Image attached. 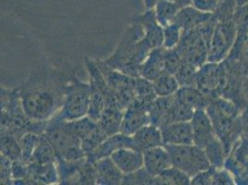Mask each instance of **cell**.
Masks as SVG:
<instances>
[{
    "label": "cell",
    "instance_id": "12",
    "mask_svg": "<svg viewBox=\"0 0 248 185\" xmlns=\"http://www.w3.org/2000/svg\"><path fill=\"white\" fill-rule=\"evenodd\" d=\"M190 123L193 129L194 144L197 146L205 149L208 144L217 138L212 122L206 109L196 110Z\"/></svg>",
    "mask_w": 248,
    "mask_h": 185
},
{
    "label": "cell",
    "instance_id": "37",
    "mask_svg": "<svg viewBox=\"0 0 248 185\" xmlns=\"http://www.w3.org/2000/svg\"><path fill=\"white\" fill-rule=\"evenodd\" d=\"M123 185H159V181L157 176L148 173L143 167L135 172L124 175Z\"/></svg>",
    "mask_w": 248,
    "mask_h": 185
},
{
    "label": "cell",
    "instance_id": "7",
    "mask_svg": "<svg viewBox=\"0 0 248 185\" xmlns=\"http://www.w3.org/2000/svg\"><path fill=\"white\" fill-rule=\"evenodd\" d=\"M96 62L108 87L113 91L119 106L125 110L135 100L136 78L110 68L103 61Z\"/></svg>",
    "mask_w": 248,
    "mask_h": 185
},
{
    "label": "cell",
    "instance_id": "38",
    "mask_svg": "<svg viewBox=\"0 0 248 185\" xmlns=\"http://www.w3.org/2000/svg\"><path fill=\"white\" fill-rule=\"evenodd\" d=\"M197 71L196 66L184 62L174 76L180 86H196Z\"/></svg>",
    "mask_w": 248,
    "mask_h": 185
},
{
    "label": "cell",
    "instance_id": "28",
    "mask_svg": "<svg viewBox=\"0 0 248 185\" xmlns=\"http://www.w3.org/2000/svg\"><path fill=\"white\" fill-rule=\"evenodd\" d=\"M173 99L174 94L170 96H157L154 101L148 104L150 124H153L159 128Z\"/></svg>",
    "mask_w": 248,
    "mask_h": 185
},
{
    "label": "cell",
    "instance_id": "43",
    "mask_svg": "<svg viewBox=\"0 0 248 185\" xmlns=\"http://www.w3.org/2000/svg\"><path fill=\"white\" fill-rule=\"evenodd\" d=\"M1 184L13 185L12 179V161L10 158L1 154Z\"/></svg>",
    "mask_w": 248,
    "mask_h": 185
},
{
    "label": "cell",
    "instance_id": "47",
    "mask_svg": "<svg viewBox=\"0 0 248 185\" xmlns=\"http://www.w3.org/2000/svg\"><path fill=\"white\" fill-rule=\"evenodd\" d=\"M169 1H171V2L175 3L181 8H185V7H187V6H191L192 5V0H169Z\"/></svg>",
    "mask_w": 248,
    "mask_h": 185
},
{
    "label": "cell",
    "instance_id": "25",
    "mask_svg": "<svg viewBox=\"0 0 248 185\" xmlns=\"http://www.w3.org/2000/svg\"><path fill=\"white\" fill-rule=\"evenodd\" d=\"M124 109L119 107H106L98 124L108 136L121 133L124 116Z\"/></svg>",
    "mask_w": 248,
    "mask_h": 185
},
{
    "label": "cell",
    "instance_id": "49",
    "mask_svg": "<svg viewBox=\"0 0 248 185\" xmlns=\"http://www.w3.org/2000/svg\"><path fill=\"white\" fill-rule=\"evenodd\" d=\"M243 1H244V2H246V1H248V0H243Z\"/></svg>",
    "mask_w": 248,
    "mask_h": 185
},
{
    "label": "cell",
    "instance_id": "16",
    "mask_svg": "<svg viewBox=\"0 0 248 185\" xmlns=\"http://www.w3.org/2000/svg\"><path fill=\"white\" fill-rule=\"evenodd\" d=\"M138 21L144 27V40L148 46L153 50L157 47L163 46V27L155 19L154 10L145 11L143 15L138 18Z\"/></svg>",
    "mask_w": 248,
    "mask_h": 185
},
{
    "label": "cell",
    "instance_id": "39",
    "mask_svg": "<svg viewBox=\"0 0 248 185\" xmlns=\"http://www.w3.org/2000/svg\"><path fill=\"white\" fill-rule=\"evenodd\" d=\"M97 123H98L94 122L88 116H85L83 118L72 121V122H67L69 128L81 139V141L83 137H85L93 130Z\"/></svg>",
    "mask_w": 248,
    "mask_h": 185
},
{
    "label": "cell",
    "instance_id": "2",
    "mask_svg": "<svg viewBox=\"0 0 248 185\" xmlns=\"http://www.w3.org/2000/svg\"><path fill=\"white\" fill-rule=\"evenodd\" d=\"M144 27L138 19L124 33L113 54L103 61L110 68L132 77H139L141 64L138 62V43L144 36Z\"/></svg>",
    "mask_w": 248,
    "mask_h": 185
},
{
    "label": "cell",
    "instance_id": "34",
    "mask_svg": "<svg viewBox=\"0 0 248 185\" xmlns=\"http://www.w3.org/2000/svg\"><path fill=\"white\" fill-rule=\"evenodd\" d=\"M157 177L159 185H191V177L173 166L167 169L165 171Z\"/></svg>",
    "mask_w": 248,
    "mask_h": 185
},
{
    "label": "cell",
    "instance_id": "10",
    "mask_svg": "<svg viewBox=\"0 0 248 185\" xmlns=\"http://www.w3.org/2000/svg\"><path fill=\"white\" fill-rule=\"evenodd\" d=\"M206 110L212 122L217 137L222 141L232 130L235 114L234 108L232 104L224 102V100H217L210 102Z\"/></svg>",
    "mask_w": 248,
    "mask_h": 185
},
{
    "label": "cell",
    "instance_id": "36",
    "mask_svg": "<svg viewBox=\"0 0 248 185\" xmlns=\"http://www.w3.org/2000/svg\"><path fill=\"white\" fill-rule=\"evenodd\" d=\"M90 83V82H89ZM91 85V84H90ZM106 107V102L104 98L103 93L97 88L91 85V96H90V105L87 116L91 118L93 121L98 123L100 120L104 109Z\"/></svg>",
    "mask_w": 248,
    "mask_h": 185
},
{
    "label": "cell",
    "instance_id": "4",
    "mask_svg": "<svg viewBox=\"0 0 248 185\" xmlns=\"http://www.w3.org/2000/svg\"><path fill=\"white\" fill-rule=\"evenodd\" d=\"M164 146L170 154L172 166L191 178L211 167L205 150L196 144Z\"/></svg>",
    "mask_w": 248,
    "mask_h": 185
},
{
    "label": "cell",
    "instance_id": "20",
    "mask_svg": "<svg viewBox=\"0 0 248 185\" xmlns=\"http://www.w3.org/2000/svg\"><path fill=\"white\" fill-rule=\"evenodd\" d=\"M211 14L212 13L198 11L191 5L182 8L178 12L173 22L176 23L183 31H190L196 29L209 21L211 19Z\"/></svg>",
    "mask_w": 248,
    "mask_h": 185
},
{
    "label": "cell",
    "instance_id": "31",
    "mask_svg": "<svg viewBox=\"0 0 248 185\" xmlns=\"http://www.w3.org/2000/svg\"><path fill=\"white\" fill-rule=\"evenodd\" d=\"M1 154L10 158L12 162L21 160L20 141L10 134L1 132Z\"/></svg>",
    "mask_w": 248,
    "mask_h": 185
},
{
    "label": "cell",
    "instance_id": "5",
    "mask_svg": "<svg viewBox=\"0 0 248 185\" xmlns=\"http://www.w3.org/2000/svg\"><path fill=\"white\" fill-rule=\"evenodd\" d=\"M91 96V85L75 81L65 89L62 108L57 115L66 122H72L87 116Z\"/></svg>",
    "mask_w": 248,
    "mask_h": 185
},
{
    "label": "cell",
    "instance_id": "40",
    "mask_svg": "<svg viewBox=\"0 0 248 185\" xmlns=\"http://www.w3.org/2000/svg\"><path fill=\"white\" fill-rule=\"evenodd\" d=\"M163 47L167 49L175 48L182 39L183 30L174 22L163 28Z\"/></svg>",
    "mask_w": 248,
    "mask_h": 185
},
{
    "label": "cell",
    "instance_id": "46",
    "mask_svg": "<svg viewBox=\"0 0 248 185\" xmlns=\"http://www.w3.org/2000/svg\"><path fill=\"white\" fill-rule=\"evenodd\" d=\"M219 0H192V6L198 11L213 13L217 10Z\"/></svg>",
    "mask_w": 248,
    "mask_h": 185
},
{
    "label": "cell",
    "instance_id": "33",
    "mask_svg": "<svg viewBox=\"0 0 248 185\" xmlns=\"http://www.w3.org/2000/svg\"><path fill=\"white\" fill-rule=\"evenodd\" d=\"M108 137V135L105 133L100 125L97 123L93 130L82 139V148L85 156L92 154Z\"/></svg>",
    "mask_w": 248,
    "mask_h": 185
},
{
    "label": "cell",
    "instance_id": "30",
    "mask_svg": "<svg viewBox=\"0 0 248 185\" xmlns=\"http://www.w3.org/2000/svg\"><path fill=\"white\" fill-rule=\"evenodd\" d=\"M152 82L157 96L173 95L181 87L175 76L170 72H162Z\"/></svg>",
    "mask_w": 248,
    "mask_h": 185
},
{
    "label": "cell",
    "instance_id": "44",
    "mask_svg": "<svg viewBox=\"0 0 248 185\" xmlns=\"http://www.w3.org/2000/svg\"><path fill=\"white\" fill-rule=\"evenodd\" d=\"M234 179L232 175V172L228 171L227 170H224V168L221 169H215L212 185H234Z\"/></svg>",
    "mask_w": 248,
    "mask_h": 185
},
{
    "label": "cell",
    "instance_id": "42",
    "mask_svg": "<svg viewBox=\"0 0 248 185\" xmlns=\"http://www.w3.org/2000/svg\"><path fill=\"white\" fill-rule=\"evenodd\" d=\"M184 61L176 47L171 49L165 48V53H164L165 72H170L175 75L176 72H178V70L180 69Z\"/></svg>",
    "mask_w": 248,
    "mask_h": 185
},
{
    "label": "cell",
    "instance_id": "50",
    "mask_svg": "<svg viewBox=\"0 0 248 185\" xmlns=\"http://www.w3.org/2000/svg\"></svg>",
    "mask_w": 248,
    "mask_h": 185
},
{
    "label": "cell",
    "instance_id": "23",
    "mask_svg": "<svg viewBox=\"0 0 248 185\" xmlns=\"http://www.w3.org/2000/svg\"><path fill=\"white\" fill-rule=\"evenodd\" d=\"M29 175L32 185H53L60 183L57 162L46 164H28Z\"/></svg>",
    "mask_w": 248,
    "mask_h": 185
},
{
    "label": "cell",
    "instance_id": "45",
    "mask_svg": "<svg viewBox=\"0 0 248 185\" xmlns=\"http://www.w3.org/2000/svg\"><path fill=\"white\" fill-rule=\"evenodd\" d=\"M215 171V168L210 167L206 170L200 171L197 174L191 178V185H211L213 180V174Z\"/></svg>",
    "mask_w": 248,
    "mask_h": 185
},
{
    "label": "cell",
    "instance_id": "9",
    "mask_svg": "<svg viewBox=\"0 0 248 185\" xmlns=\"http://www.w3.org/2000/svg\"><path fill=\"white\" fill-rule=\"evenodd\" d=\"M235 31L230 24H216L208 41L207 62L219 63L222 62L232 46Z\"/></svg>",
    "mask_w": 248,
    "mask_h": 185
},
{
    "label": "cell",
    "instance_id": "1",
    "mask_svg": "<svg viewBox=\"0 0 248 185\" xmlns=\"http://www.w3.org/2000/svg\"><path fill=\"white\" fill-rule=\"evenodd\" d=\"M48 122L32 121L26 116L18 90L1 89V132L10 134L20 141L28 133L44 134Z\"/></svg>",
    "mask_w": 248,
    "mask_h": 185
},
{
    "label": "cell",
    "instance_id": "21",
    "mask_svg": "<svg viewBox=\"0 0 248 185\" xmlns=\"http://www.w3.org/2000/svg\"><path fill=\"white\" fill-rule=\"evenodd\" d=\"M164 53L165 48L163 46L155 48L150 52L140 66V76L153 82L159 74L165 72Z\"/></svg>",
    "mask_w": 248,
    "mask_h": 185
},
{
    "label": "cell",
    "instance_id": "11",
    "mask_svg": "<svg viewBox=\"0 0 248 185\" xmlns=\"http://www.w3.org/2000/svg\"><path fill=\"white\" fill-rule=\"evenodd\" d=\"M148 124H150L148 104L141 103L135 99L124 111L121 133L133 136L137 131Z\"/></svg>",
    "mask_w": 248,
    "mask_h": 185
},
{
    "label": "cell",
    "instance_id": "35",
    "mask_svg": "<svg viewBox=\"0 0 248 185\" xmlns=\"http://www.w3.org/2000/svg\"><path fill=\"white\" fill-rule=\"evenodd\" d=\"M204 150L206 152L211 167L215 169L224 168V161H225L224 144L218 137L216 138L212 143L208 144Z\"/></svg>",
    "mask_w": 248,
    "mask_h": 185
},
{
    "label": "cell",
    "instance_id": "48",
    "mask_svg": "<svg viewBox=\"0 0 248 185\" xmlns=\"http://www.w3.org/2000/svg\"><path fill=\"white\" fill-rule=\"evenodd\" d=\"M159 0H144V4H145V11L148 10H153L155 8L156 3Z\"/></svg>",
    "mask_w": 248,
    "mask_h": 185
},
{
    "label": "cell",
    "instance_id": "29",
    "mask_svg": "<svg viewBox=\"0 0 248 185\" xmlns=\"http://www.w3.org/2000/svg\"><path fill=\"white\" fill-rule=\"evenodd\" d=\"M181 9V7L171 1L159 0L153 10L155 12L156 21L164 28L174 21Z\"/></svg>",
    "mask_w": 248,
    "mask_h": 185
},
{
    "label": "cell",
    "instance_id": "17",
    "mask_svg": "<svg viewBox=\"0 0 248 185\" xmlns=\"http://www.w3.org/2000/svg\"><path fill=\"white\" fill-rule=\"evenodd\" d=\"M143 154L144 168L148 173L153 176L161 174L172 166L170 154L164 145L145 150Z\"/></svg>",
    "mask_w": 248,
    "mask_h": 185
},
{
    "label": "cell",
    "instance_id": "6",
    "mask_svg": "<svg viewBox=\"0 0 248 185\" xmlns=\"http://www.w3.org/2000/svg\"><path fill=\"white\" fill-rule=\"evenodd\" d=\"M21 100L24 112L32 121L47 122L58 110L56 97L52 92L46 90L21 92Z\"/></svg>",
    "mask_w": 248,
    "mask_h": 185
},
{
    "label": "cell",
    "instance_id": "8",
    "mask_svg": "<svg viewBox=\"0 0 248 185\" xmlns=\"http://www.w3.org/2000/svg\"><path fill=\"white\" fill-rule=\"evenodd\" d=\"M176 48L184 62H188L198 69L207 62L208 43L199 27L184 31Z\"/></svg>",
    "mask_w": 248,
    "mask_h": 185
},
{
    "label": "cell",
    "instance_id": "13",
    "mask_svg": "<svg viewBox=\"0 0 248 185\" xmlns=\"http://www.w3.org/2000/svg\"><path fill=\"white\" fill-rule=\"evenodd\" d=\"M163 145H185L194 144L193 129L190 122H178L159 128Z\"/></svg>",
    "mask_w": 248,
    "mask_h": 185
},
{
    "label": "cell",
    "instance_id": "15",
    "mask_svg": "<svg viewBox=\"0 0 248 185\" xmlns=\"http://www.w3.org/2000/svg\"><path fill=\"white\" fill-rule=\"evenodd\" d=\"M110 157L124 175L135 172L144 167V154L136 148H121L114 152Z\"/></svg>",
    "mask_w": 248,
    "mask_h": 185
},
{
    "label": "cell",
    "instance_id": "22",
    "mask_svg": "<svg viewBox=\"0 0 248 185\" xmlns=\"http://www.w3.org/2000/svg\"><path fill=\"white\" fill-rule=\"evenodd\" d=\"M133 139L135 148L142 152L156 146L163 145L161 131L158 127L153 124L145 125V127L137 131L133 135Z\"/></svg>",
    "mask_w": 248,
    "mask_h": 185
},
{
    "label": "cell",
    "instance_id": "18",
    "mask_svg": "<svg viewBox=\"0 0 248 185\" xmlns=\"http://www.w3.org/2000/svg\"><path fill=\"white\" fill-rule=\"evenodd\" d=\"M221 78L222 72L219 63L206 62L197 71L196 86L208 94L219 85Z\"/></svg>",
    "mask_w": 248,
    "mask_h": 185
},
{
    "label": "cell",
    "instance_id": "26",
    "mask_svg": "<svg viewBox=\"0 0 248 185\" xmlns=\"http://www.w3.org/2000/svg\"><path fill=\"white\" fill-rule=\"evenodd\" d=\"M58 154L56 153L53 145L47 139L46 135L44 134H39L38 141L33 150L31 155V163L36 164H46L57 162Z\"/></svg>",
    "mask_w": 248,
    "mask_h": 185
},
{
    "label": "cell",
    "instance_id": "19",
    "mask_svg": "<svg viewBox=\"0 0 248 185\" xmlns=\"http://www.w3.org/2000/svg\"><path fill=\"white\" fill-rule=\"evenodd\" d=\"M93 164L96 173V185H123L124 174L110 156L99 159Z\"/></svg>",
    "mask_w": 248,
    "mask_h": 185
},
{
    "label": "cell",
    "instance_id": "32",
    "mask_svg": "<svg viewBox=\"0 0 248 185\" xmlns=\"http://www.w3.org/2000/svg\"><path fill=\"white\" fill-rule=\"evenodd\" d=\"M157 97L153 82L144 77H136L135 99L143 104H150Z\"/></svg>",
    "mask_w": 248,
    "mask_h": 185
},
{
    "label": "cell",
    "instance_id": "14",
    "mask_svg": "<svg viewBox=\"0 0 248 185\" xmlns=\"http://www.w3.org/2000/svg\"><path fill=\"white\" fill-rule=\"evenodd\" d=\"M124 147H132L135 148L133 136H129L126 134L118 133L111 136H108L102 144H100L92 154L86 156L87 160L94 163L99 159L104 157H108L117 150Z\"/></svg>",
    "mask_w": 248,
    "mask_h": 185
},
{
    "label": "cell",
    "instance_id": "3",
    "mask_svg": "<svg viewBox=\"0 0 248 185\" xmlns=\"http://www.w3.org/2000/svg\"><path fill=\"white\" fill-rule=\"evenodd\" d=\"M58 157L66 160H77L85 157L81 139L69 128L67 122L57 113L49 120L45 131Z\"/></svg>",
    "mask_w": 248,
    "mask_h": 185
},
{
    "label": "cell",
    "instance_id": "41",
    "mask_svg": "<svg viewBox=\"0 0 248 185\" xmlns=\"http://www.w3.org/2000/svg\"><path fill=\"white\" fill-rule=\"evenodd\" d=\"M38 137H39V134H33V133H28L21 137L20 140L21 152H22L21 160L24 163H27V164L30 163L33 150L38 141Z\"/></svg>",
    "mask_w": 248,
    "mask_h": 185
},
{
    "label": "cell",
    "instance_id": "24",
    "mask_svg": "<svg viewBox=\"0 0 248 185\" xmlns=\"http://www.w3.org/2000/svg\"><path fill=\"white\" fill-rule=\"evenodd\" d=\"M176 98L194 110L206 109L210 104L208 94L197 86H181L176 92Z\"/></svg>",
    "mask_w": 248,
    "mask_h": 185
},
{
    "label": "cell",
    "instance_id": "27",
    "mask_svg": "<svg viewBox=\"0 0 248 185\" xmlns=\"http://www.w3.org/2000/svg\"><path fill=\"white\" fill-rule=\"evenodd\" d=\"M195 111L196 110L186 106V104L178 100L174 94V99L170 105L168 112L166 114L159 128L166 126L168 124L178 123V122H190L193 118Z\"/></svg>",
    "mask_w": 248,
    "mask_h": 185
}]
</instances>
